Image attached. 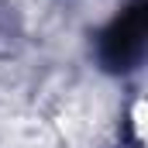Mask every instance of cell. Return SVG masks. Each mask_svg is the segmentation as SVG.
I'll return each mask as SVG.
<instances>
[{
	"instance_id": "cell-1",
	"label": "cell",
	"mask_w": 148,
	"mask_h": 148,
	"mask_svg": "<svg viewBox=\"0 0 148 148\" xmlns=\"http://www.w3.org/2000/svg\"><path fill=\"white\" fill-rule=\"evenodd\" d=\"M148 45V0H127L97 35V59L107 73H134Z\"/></svg>"
}]
</instances>
